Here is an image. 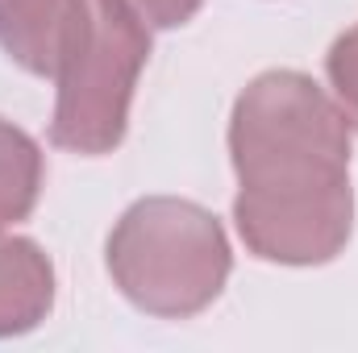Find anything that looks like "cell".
<instances>
[{
  "mask_svg": "<svg viewBox=\"0 0 358 353\" xmlns=\"http://www.w3.org/2000/svg\"><path fill=\"white\" fill-rule=\"evenodd\" d=\"M229 150L242 183L238 233L259 258L317 266L346 246L350 121L308 75H259L234 108Z\"/></svg>",
  "mask_w": 358,
  "mask_h": 353,
  "instance_id": "6da1fadb",
  "label": "cell"
},
{
  "mask_svg": "<svg viewBox=\"0 0 358 353\" xmlns=\"http://www.w3.org/2000/svg\"><path fill=\"white\" fill-rule=\"evenodd\" d=\"M108 270L129 303L150 316L183 320L204 312L225 278L229 246L200 204L187 200H142L108 237Z\"/></svg>",
  "mask_w": 358,
  "mask_h": 353,
  "instance_id": "7a4b0ae2",
  "label": "cell"
},
{
  "mask_svg": "<svg viewBox=\"0 0 358 353\" xmlns=\"http://www.w3.org/2000/svg\"><path fill=\"white\" fill-rule=\"evenodd\" d=\"M150 59V29L125 8L96 0L84 50L59 71L50 142L76 154H108L125 137L138 71Z\"/></svg>",
  "mask_w": 358,
  "mask_h": 353,
  "instance_id": "3957f363",
  "label": "cell"
},
{
  "mask_svg": "<svg viewBox=\"0 0 358 353\" xmlns=\"http://www.w3.org/2000/svg\"><path fill=\"white\" fill-rule=\"evenodd\" d=\"M92 33L88 0H0V46L34 75H55Z\"/></svg>",
  "mask_w": 358,
  "mask_h": 353,
  "instance_id": "277c9868",
  "label": "cell"
},
{
  "mask_svg": "<svg viewBox=\"0 0 358 353\" xmlns=\"http://www.w3.org/2000/svg\"><path fill=\"white\" fill-rule=\"evenodd\" d=\"M55 303V270L25 237L0 233V337L25 333L46 320Z\"/></svg>",
  "mask_w": 358,
  "mask_h": 353,
  "instance_id": "5b68a950",
  "label": "cell"
},
{
  "mask_svg": "<svg viewBox=\"0 0 358 353\" xmlns=\"http://www.w3.org/2000/svg\"><path fill=\"white\" fill-rule=\"evenodd\" d=\"M42 191V150L29 133L0 121V229L25 220Z\"/></svg>",
  "mask_w": 358,
  "mask_h": 353,
  "instance_id": "8992f818",
  "label": "cell"
},
{
  "mask_svg": "<svg viewBox=\"0 0 358 353\" xmlns=\"http://www.w3.org/2000/svg\"><path fill=\"white\" fill-rule=\"evenodd\" d=\"M329 84L338 91V104H342L346 121L358 125V25L350 33H342L329 50Z\"/></svg>",
  "mask_w": 358,
  "mask_h": 353,
  "instance_id": "52a82bcc",
  "label": "cell"
},
{
  "mask_svg": "<svg viewBox=\"0 0 358 353\" xmlns=\"http://www.w3.org/2000/svg\"><path fill=\"white\" fill-rule=\"evenodd\" d=\"M108 4L125 8V13L138 17L146 29H171V25H183V21L200 8V0H108Z\"/></svg>",
  "mask_w": 358,
  "mask_h": 353,
  "instance_id": "ba28073f",
  "label": "cell"
}]
</instances>
